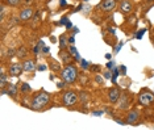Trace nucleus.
<instances>
[{
    "label": "nucleus",
    "instance_id": "nucleus-13",
    "mask_svg": "<svg viewBox=\"0 0 154 130\" xmlns=\"http://www.w3.org/2000/svg\"><path fill=\"white\" fill-rule=\"evenodd\" d=\"M2 92L3 93H8L9 96H12L13 99L16 97V93H17V87L16 86H13V84H8V89H4V88H2Z\"/></svg>",
    "mask_w": 154,
    "mask_h": 130
},
{
    "label": "nucleus",
    "instance_id": "nucleus-1",
    "mask_svg": "<svg viewBox=\"0 0 154 130\" xmlns=\"http://www.w3.org/2000/svg\"><path fill=\"white\" fill-rule=\"evenodd\" d=\"M61 76L66 83L72 84V83H75L76 78H78V70H76V67L74 65H67L66 67L62 68Z\"/></svg>",
    "mask_w": 154,
    "mask_h": 130
},
{
    "label": "nucleus",
    "instance_id": "nucleus-19",
    "mask_svg": "<svg viewBox=\"0 0 154 130\" xmlns=\"http://www.w3.org/2000/svg\"><path fill=\"white\" fill-rule=\"evenodd\" d=\"M67 41H69V38H66L65 36H61V38H59V46H61V50H63V49L66 47Z\"/></svg>",
    "mask_w": 154,
    "mask_h": 130
},
{
    "label": "nucleus",
    "instance_id": "nucleus-37",
    "mask_svg": "<svg viewBox=\"0 0 154 130\" xmlns=\"http://www.w3.org/2000/svg\"><path fill=\"white\" fill-rule=\"evenodd\" d=\"M15 54V53H13V50L11 49V50H8V57H12V55Z\"/></svg>",
    "mask_w": 154,
    "mask_h": 130
},
{
    "label": "nucleus",
    "instance_id": "nucleus-35",
    "mask_svg": "<svg viewBox=\"0 0 154 130\" xmlns=\"http://www.w3.org/2000/svg\"><path fill=\"white\" fill-rule=\"evenodd\" d=\"M121 46H122V42H120V44H119V45H117V47H116V49H115V50H116V51H115V53H117L119 50H120V47H121Z\"/></svg>",
    "mask_w": 154,
    "mask_h": 130
},
{
    "label": "nucleus",
    "instance_id": "nucleus-16",
    "mask_svg": "<svg viewBox=\"0 0 154 130\" xmlns=\"http://www.w3.org/2000/svg\"><path fill=\"white\" fill-rule=\"evenodd\" d=\"M69 54H70V53H69ZM69 54L66 51H62V50L59 51V57L62 58V61H63L65 63H70V62H71V57H70Z\"/></svg>",
    "mask_w": 154,
    "mask_h": 130
},
{
    "label": "nucleus",
    "instance_id": "nucleus-3",
    "mask_svg": "<svg viewBox=\"0 0 154 130\" xmlns=\"http://www.w3.org/2000/svg\"><path fill=\"white\" fill-rule=\"evenodd\" d=\"M116 7H117V0H101V3L97 5V8H99L101 12L108 13V12H112V11L116 9Z\"/></svg>",
    "mask_w": 154,
    "mask_h": 130
},
{
    "label": "nucleus",
    "instance_id": "nucleus-29",
    "mask_svg": "<svg viewBox=\"0 0 154 130\" xmlns=\"http://www.w3.org/2000/svg\"><path fill=\"white\" fill-rule=\"evenodd\" d=\"M74 42H75V38H74V36L69 37V44H70V45H74Z\"/></svg>",
    "mask_w": 154,
    "mask_h": 130
},
{
    "label": "nucleus",
    "instance_id": "nucleus-11",
    "mask_svg": "<svg viewBox=\"0 0 154 130\" xmlns=\"http://www.w3.org/2000/svg\"><path fill=\"white\" fill-rule=\"evenodd\" d=\"M120 11H121L122 15H129V13H132L133 7L131 4V2H129V0H121V3H120Z\"/></svg>",
    "mask_w": 154,
    "mask_h": 130
},
{
    "label": "nucleus",
    "instance_id": "nucleus-6",
    "mask_svg": "<svg viewBox=\"0 0 154 130\" xmlns=\"http://www.w3.org/2000/svg\"><path fill=\"white\" fill-rule=\"evenodd\" d=\"M121 96V92L117 87H112V88L108 89V99H109V103L111 104H116L119 99Z\"/></svg>",
    "mask_w": 154,
    "mask_h": 130
},
{
    "label": "nucleus",
    "instance_id": "nucleus-25",
    "mask_svg": "<svg viewBox=\"0 0 154 130\" xmlns=\"http://www.w3.org/2000/svg\"><path fill=\"white\" fill-rule=\"evenodd\" d=\"M145 32H146V29H140V32H138L137 34H136V38H138V40H141V38H142V34L145 33Z\"/></svg>",
    "mask_w": 154,
    "mask_h": 130
},
{
    "label": "nucleus",
    "instance_id": "nucleus-36",
    "mask_svg": "<svg viewBox=\"0 0 154 130\" xmlns=\"http://www.w3.org/2000/svg\"><path fill=\"white\" fill-rule=\"evenodd\" d=\"M33 2H34V0H25V4H26V5H29V4H32Z\"/></svg>",
    "mask_w": 154,
    "mask_h": 130
},
{
    "label": "nucleus",
    "instance_id": "nucleus-26",
    "mask_svg": "<svg viewBox=\"0 0 154 130\" xmlns=\"http://www.w3.org/2000/svg\"><path fill=\"white\" fill-rule=\"evenodd\" d=\"M80 66H82L85 70H87V68H88V62L85 61V59H82V61H80Z\"/></svg>",
    "mask_w": 154,
    "mask_h": 130
},
{
    "label": "nucleus",
    "instance_id": "nucleus-14",
    "mask_svg": "<svg viewBox=\"0 0 154 130\" xmlns=\"http://www.w3.org/2000/svg\"><path fill=\"white\" fill-rule=\"evenodd\" d=\"M69 53L71 55H74V58L76 59V61H79L80 59V55H79V53H78V50H76V47L74 46V45H70L69 46Z\"/></svg>",
    "mask_w": 154,
    "mask_h": 130
},
{
    "label": "nucleus",
    "instance_id": "nucleus-20",
    "mask_svg": "<svg viewBox=\"0 0 154 130\" xmlns=\"http://www.w3.org/2000/svg\"><path fill=\"white\" fill-rule=\"evenodd\" d=\"M7 5H11V7H17L23 0H4Z\"/></svg>",
    "mask_w": 154,
    "mask_h": 130
},
{
    "label": "nucleus",
    "instance_id": "nucleus-39",
    "mask_svg": "<svg viewBox=\"0 0 154 130\" xmlns=\"http://www.w3.org/2000/svg\"><path fill=\"white\" fill-rule=\"evenodd\" d=\"M44 53H45V54H48V53H49V49H48V47H44Z\"/></svg>",
    "mask_w": 154,
    "mask_h": 130
},
{
    "label": "nucleus",
    "instance_id": "nucleus-22",
    "mask_svg": "<svg viewBox=\"0 0 154 130\" xmlns=\"http://www.w3.org/2000/svg\"><path fill=\"white\" fill-rule=\"evenodd\" d=\"M50 66H51V67H53V70H55V71H58V70H61V66H59V63H58L57 61H54V59H51Z\"/></svg>",
    "mask_w": 154,
    "mask_h": 130
},
{
    "label": "nucleus",
    "instance_id": "nucleus-18",
    "mask_svg": "<svg viewBox=\"0 0 154 130\" xmlns=\"http://www.w3.org/2000/svg\"><path fill=\"white\" fill-rule=\"evenodd\" d=\"M28 55V51H26V49L25 47H20L19 49V51H17V57L19 58H21V59H24Z\"/></svg>",
    "mask_w": 154,
    "mask_h": 130
},
{
    "label": "nucleus",
    "instance_id": "nucleus-24",
    "mask_svg": "<svg viewBox=\"0 0 154 130\" xmlns=\"http://www.w3.org/2000/svg\"><path fill=\"white\" fill-rule=\"evenodd\" d=\"M4 16H5V5L2 4V9H0V20L4 21Z\"/></svg>",
    "mask_w": 154,
    "mask_h": 130
},
{
    "label": "nucleus",
    "instance_id": "nucleus-9",
    "mask_svg": "<svg viewBox=\"0 0 154 130\" xmlns=\"http://www.w3.org/2000/svg\"><path fill=\"white\" fill-rule=\"evenodd\" d=\"M138 120H140V113H138V110L133 109V110H131V112H129V113L127 114V118H125V124L134 125Z\"/></svg>",
    "mask_w": 154,
    "mask_h": 130
},
{
    "label": "nucleus",
    "instance_id": "nucleus-2",
    "mask_svg": "<svg viewBox=\"0 0 154 130\" xmlns=\"http://www.w3.org/2000/svg\"><path fill=\"white\" fill-rule=\"evenodd\" d=\"M49 101H50V95H49L48 92H40L38 95L34 96L30 107L36 110H40V109H42V108L46 107V105L49 104Z\"/></svg>",
    "mask_w": 154,
    "mask_h": 130
},
{
    "label": "nucleus",
    "instance_id": "nucleus-33",
    "mask_svg": "<svg viewBox=\"0 0 154 130\" xmlns=\"http://www.w3.org/2000/svg\"><path fill=\"white\" fill-rule=\"evenodd\" d=\"M120 70H121V72H120V74H125V72H127V67H124V66H121Z\"/></svg>",
    "mask_w": 154,
    "mask_h": 130
},
{
    "label": "nucleus",
    "instance_id": "nucleus-30",
    "mask_svg": "<svg viewBox=\"0 0 154 130\" xmlns=\"http://www.w3.org/2000/svg\"><path fill=\"white\" fill-rule=\"evenodd\" d=\"M37 68L40 70V71H45V70H46V66H45V65H40Z\"/></svg>",
    "mask_w": 154,
    "mask_h": 130
},
{
    "label": "nucleus",
    "instance_id": "nucleus-5",
    "mask_svg": "<svg viewBox=\"0 0 154 130\" xmlns=\"http://www.w3.org/2000/svg\"><path fill=\"white\" fill-rule=\"evenodd\" d=\"M154 101V95L152 92H149V91H146V92H142L140 93L138 96V103L141 105H150Z\"/></svg>",
    "mask_w": 154,
    "mask_h": 130
},
{
    "label": "nucleus",
    "instance_id": "nucleus-34",
    "mask_svg": "<svg viewBox=\"0 0 154 130\" xmlns=\"http://www.w3.org/2000/svg\"><path fill=\"white\" fill-rule=\"evenodd\" d=\"M57 87H58V88H63V87H65V83H62V82H59V83L57 84Z\"/></svg>",
    "mask_w": 154,
    "mask_h": 130
},
{
    "label": "nucleus",
    "instance_id": "nucleus-38",
    "mask_svg": "<svg viewBox=\"0 0 154 130\" xmlns=\"http://www.w3.org/2000/svg\"><path fill=\"white\" fill-rule=\"evenodd\" d=\"M103 113H104V112H94V114H95V116H101Z\"/></svg>",
    "mask_w": 154,
    "mask_h": 130
},
{
    "label": "nucleus",
    "instance_id": "nucleus-23",
    "mask_svg": "<svg viewBox=\"0 0 154 130\" xmlns=\"http://www.w3.org/2000/svg\"><path fill=\"white\" fill-rule=\"evenodd\" d=\"M113 74H112V82H116V78L119 76V74H120V71H119V68H113V71H112Z\"/></svg>",
    "mask_w": 154,
    "mask_h": 130
},
{
    "label": "nucleus",
    "instance_id": "nucleus-40",
    "mask_svg": "<svg viewBox=\"0 0 154 130\" xmlns=\"http://www.w3.org/2000/svg\"><path fill=\"white\" fill-rule=\"evenodd\" d=\"M61 5H66V2H65V0H61Z\"/></svg>",
    "mask_w": 154,
    "mask_h": 130
},
{
    "label": "nucleus",
    "instance_id": "nucleus-12",
    "mask_svg": "<svg viewBox=\"0 0 154 130\" xmlns=\"http://www.w3.org/2000/svg\"><path fill=\"white\" fill-rule=\"evenodd\" d=\"M24 66V71L25 72H32L36 70V62L33 61V59H28V61H25L23 63Z\"/></svg>",
    "mask_w": 154,
    "mask_h": 130
},
{
    "label": "nucleus",
    "instance_id": "nucleus-28",
    "mask_svg": "<svg viewBox=\"0 0 154 130\" xmlns=\"http://www.w3.org/2000/svg\"><path fill=\"white\" fill-rule=\"evenodd\" d=\"M67 23H69V19H67V17H62V20H61V23H59V24L62 25V24H67Z\"/></svg>",
    "mask_w": 154,
    "mask_h": 130
},
{
    "label": "nucleus",
    "instance_id": "nucleus-41",
    "mask_svg": "<svg viewBox=\"0 0 154 130\" xmlns=\"http://www.w3.org/2000/svg\"><path fill=\"white\" fill-rule=\"evenodd\" d=\"M148 2H152V0H148Z\"/></svg>",
    "mask_w": 154,
    "mask_h": 130
},
{
    "label": "nucleus",
    "instance_id": "nucleus-27",
    "mask_svg": "<svg viewBox=\"0 0 154 130\" xmlns=\"http://www.w3.org/2000/svg\"><path fill=\"white\" fill-rule=\"evenodd\" d=\"M95 82H96L97 84H103V82H104V80H103V78H101V76L96 75V76H95Z\"/></svg>",
    "mask_w": 154,
    "mask_h": 130
},
{
    "label": "nucleus",
    "instance_id": "nucleus-10",
    "mask_svg": "<svg viewBox=\"0 0 154 130\" xmlns=\"http://www.w3.org/2000/svg\"><path fill=\"white\" fill-rule=\"evenodd\" d=\"M33 13H34V11H33L32 7H25V8L21 9V12H20L19 19L21 21H28L33 17Z\"/></svg>",
    "mask_w": 154,
    "mask_h": 130
},
{
    "label": "nucleus",
    "instance_id": "nucleus-15",
    "mask_svg": "<svg viewBox=\"0 0 154 130\" xmlns=\"http://www.w3.org/2000/svg\"><path fill=\"white\" fill-rule=\"evenodd\" d=\"M20 92L21 93H29V92H32V88H30V86L28 83H23L21 86H20Z\"/></svg>",
    "mask_w": 154,
    "mask_h": 130
},
{
    "label": "nucleus",
    "instance_id": "nucleus-17",
    "mask_svg": "<svg viewBox=\"0 0 154 130\" xmlns=\"http://www.w3.org/2000/svg\"><path fill=\"white\" fill-rule=\"evenodd\" d=\"M5 84H7V74L4 70H2V72H0V87L4 88Z\"/></svg>",
    "mask_w": 154,
    "mask_h": 130
},
{
    "label": "nucleus",
    "instance_id": "nucleus-21",
    "mask_svg": "<svg viewBox=\"0 0 154 130\" xmlns=\"http://www.w3.org/2000/svg\"><path fill=\"white\" fill-rule=\"evenodd\" d=\"M88 93L87 92H80V95H79V100L82 101V103H85V104H87V101H88Z\"/></svg>",
    "mask_w": 154,
    "mask_h": 130
},
{
    "label": "nucleus",
    "instance_id": "nucleus-4",
    "mask_svg": "<svg viewBox=\"0 0 154 130\" xmlns=\"http://www.w3.org/2000/svg\"><path fill=\"white\" fill-rule=\"evenodd\" d=\"M78 100H79V96L74 91H67V92L63 95V104L66 107H74V105L78 103Z\"/></svg>",
    "mask_w": 154,
    "mask_h": 130
},
{
    "label": "nucleus",
    "instance_id": "nucleus-8",
    "mask_svg": "<svg viewBox=\"0 0 154 130\" xmlns=\"http://www.w3.org/2000/svg\"><path fill=\"white\" fill-rule=\"evenodd\" d=\"M24 71V66L20 63H12L8 68V72L11 76H20Z\"/></svg>",
    "mask_w": 154,
    "mask_h": 130
},
{
    "label": "nucleus",
    "instance_id": "nucleus-7",
    "mask_svg": "<svg viewBox=\"0 0 154 130\" xmlns=\"http://www.w3.org/2000/svg\"><path fill=\"white\" fill-rule=\"evenodd\" d=\"M119 109L120 110H125L129 108V105H131V96H129L128 93H122L120 96V99H119Z\"/></svg>",
    "mask_w": 154,
    "mask_h": 130
},
{
    "label": "nucleus",
    "instance_id": "nucleus-31",
    "mask_svg": "<svg viewBox=\"0 0 154 130\" xmlns=\"http://www.w3.org/2000/svg\"><path fill=\"white\" fill-rule=\"evenodd\" d=\"M104 78H106V79H112V76H111V72H106V74H104Z\"/></svg>",
    "mask_w": 154,
    "mask_h": 130
},
{
    "label": "nucleus",
    "instance_id": "nucleus-32",
    "mask_svg": "<svg viewBox=\"0 0 154 130\" xmlns=\"http://www.w3.org/2000/svg\"><path fill=\"white\" fill-rule=\"evenodd\" d=\"M107 67H108V68L115 67V62H108V63H107Z\"/></svg>",
    "mask_w": 154,
    "mask_h": 130
}]
</instances>
